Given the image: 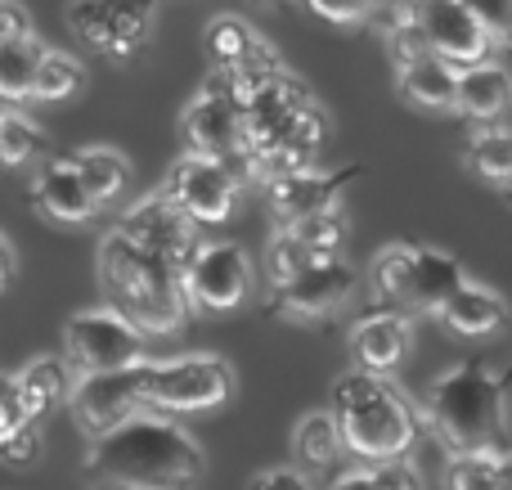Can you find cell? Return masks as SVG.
Masks as SVG:
<instances>
[{
    "label": "cell",
    "mask_w": 512,
    "mask_h": 490,
    "mask_svg": "<svg viewBox=\"0 0 512 490\" xmlns=\"http://www.w3.org/2000/svg\"><path fill=\"white\" fill-rule=\"evenodd\" d=\"M463 5L490 27V36H495L499 45L512 50V0H463Z\"/></svg>",
    "instance_id": "d590c367"
},
{
    "label": "cell",
    "mask_w": 512,
    "mask_h": 490,
    "mask_svg": "<svg viewBox=\"0 0 512 490\" xmlns=\"http://www.w3.org/2000/svg\"><path fill=\"white\" fill-rule=\"evenodd\" d=\"M41 423H18L14 432H5L0 437V464L5 468H32L36 459H41Z\"/></svg>",
    "instance_id": "836d02e7"
},
{
    "label": "cell",
    "mask_w": 512,
    "mask_h": 490,
    "mask_svg": "<svg viewBox=\"0 0 512 490\" xmlns=\"http://www.w3.org/2000/svg\"><path fill=\"white\" fill-rule=\"evenodd\" d=\"M45 50H50V45H41L36 36H23V41H0V95H5L9 104L32 99L36 68H41Z\"/></svg>",
    "instance_id": "83f0119b"
},
{
    "label": "cell",
    "mask_w": 512,
    "mask_h": 490,
    "mask_svg": "<svg viewBox=\"0 0 512 490\" xmlns=\"http://www.w3.org/2000/svg\"><path fill=\"white\" fill-rule=\"evenodd\" d=\"M369 473H373V486L378 490H423V477H418V468L409 464L405 455L378 459V464H369Z\"/></svg>",
    "instance_id": "e575fe53"
},
{
    "label": "cell",
    "mask_w": 512,
    "mask_h": 490,
    "mask_svg": "<svg viewBox=\"0 0 512 490\" xmlns=\"http://www.w3.org/2000/svg\"><path fill=\"white\" fill-rule=\"evenodd\" d=\"M18 423H32V414H27V405H23L18 378L14 374H0V437H5V432H14ZM36 423H41V419H36Z\"/></svg>",
    "instance_id": "8d00e7d4"
},
{
    "label": "cell",
    "mask_w": 512,
    "mask_h": 490,
    "mask_svg": "<svg viewBox=\"0 0 512 490\" xmlns=\"http://www.w3.org/2000/svg\"><path fill=\"white\" fill-rule=\"evenodd\" d=\"M14 270H18L14 248H9V239L0 234V293H9V284H14Z\"/></svg>",
    "instance_id": "60d3db41"
},
{
    "label": "cell",
    "mask_w": 512,
    "mask_h": 490,
    "mask_svg": "<svg viewBox=\"0 0 512 490\" xmlns=\"http://www.w3.org/2000/svg\"><path fill=\"white\" fill-rule=\"evenodd\" d=\"M450 490H504L512 477V450H468L450 459Z\"/></svg>",
    "instance_id": "4316f807"
},
{
    "label": "cell",
    "mask_w": 512,
    "mask_h": 490,
    "mask_svg": "<svg viewBox=\"0 0 512 490\" xmlns=\"http://www.w3.org/2000/svg\"><path fill=\"white\" fill-rule=\"evenodd\" d=\"M108 14H113V50L108 59L126 63L149 45V32H153V14H158L162 0H104Z\"/></svg>",
    "instance_id": "d4e9b609"
},
{
    "label": "cell",
    "mask_w": 512,
    "mask_h": 490,
    "mask_svg": "<svg viewBox=\"0 0 512 490\" xmlns=\"http://www.w3.org/2000/svg\"><path fill=\"white\" fill-rule=\"evenodd\" d=\"M149 333L131 324L117 306H95L77 311L63 324V356L77 374H104V369H126L144 360Z\"/></svg>",
    "instance_id": "8992f818"
},
{
    "label": "cell",
    "mask_w": 512,
    "mask_h": 490,
    "mask_svg": "<svg viewBox=\"0 0 512 490\" xmlns=\"http://www.w3.org/2000/svg\"><path fill=\"white\" fill-rule=\"evenodd\" d=\"M324 257H337V252L315 248V243L301 239L297 230L279 225V230L270 234V243H265V275H270V284H283V279L301 275L306 266H315V261H324Z\"/></svg>",
    "instance_id": "f1b7e54d"
},
{
    "label": "cell",
    "mask_w": 512,
    "mask_h": 490,
    "mask_svg": "<svg viewBox=\"0 0 512 490\" xmlns=\"http://www.w3.org/2000/svg\"><path fill=\"white\" fill-rule=\"evenodd\" d=\"M351 293H355V266L337 252V257H324L315 266H306L301 275L283 279V284H270V315L315 324L328 320L333 311H342L351 302Z\"/></svg>",
    "instance_id": "9c48e42d"
},
{
    "label": "cell",
    "mask_w": 512,
    "mask_h": 490,
    "mask_svg": "<svg viewBox=\"0 0 512 490\" xmlns=\"http://www.w3.org/2000/svg\"><path fill=\"white\" fill-rule=\"evenodd\" d=\"M50 153V135L23 113H5L0 122V167H32Z\"/></svg>",
    "instance_id": "f546056e"
},
{
    "label": "cell",
    "mask_w": 512,
    "mask_h": 490,
    "mask_svg": "<svg viewBox=\"0 0 512 490\" xmlns=\"http://www.w3.org/2000/svg\"><path fill=\"white\" fill-rule=\"evenodd\" d=\"M77 369L68 365V356H41L32 360V365L18 369V392H23V405L32 419H45V414L54 410V401H63V396L72 392V378Z\"/></svg>",
    "instance_id": "603a6c76"
},
{
    "label": "cell",
    "mask_w": 512,
    "mask_h": 490,
    "mask_svg": "<svg viewBox=\"0 0 512 490\" xmlns=\"http://www.w3.org/2000/svg\"><path fill=\"white\" fill-rule=\"evenodd\" d=\"M333 490H378V486H373V473H369V468H355V473H342V477H337Z\"/></svg>",
    "instance_id": "b9f144b4"
},
{
    "label": "cell",
    "mask_w": 512,
    "mask_h": 490,
    "mask_svg": "<svg viewBox=\"0 0 512 490\" xmlns=\"http://www.w3.org/2000/svg\"><path fill=\"white\" fill-rule=\"evenodd\" d=\"M185 302L203 315H225L252 293V261L239 243H198L194 257L180 266Z\"/></svg>",
    "instance_id": "ba28073f"
},
{
    "label": "cell",
    "mask_w": 512,
    "mask_h": 490,
    "mask_svg": "<svg viewBox=\"0 0 512 490\" xmlns=\"http://www.w3.org/2000/svg\"><path fill=\"white\" fill-rule=\"evenodd\" d=\"M23 36H32L27 5H18V0H0V41H23Z\"/></svg>",
    "instance_id": "ab89813d"
},
{
    "label": "cell",
    "mask_w": 512,
    "mask_h": 490,
    "mask_svg": "<svg viewBox=\"0 0 512 490\" xmlns=\"http://www.w3.org/2000/svg\"><path fill=\"white\" fill-rule=\"evenodd\" d=\"M203 450L171 414H135L86 455V477L104 490H194L203 482Z\"/></svg>",
    "instance_id": "6da1fadb"
},
{
    "label": "cell",
    "mask_w": 512,
    "mask_h": 490,
    "mask_svg": "<svg viewBox=\"0 0 512 490\" xmlns=\"http://www.w3.org/2000/svg\"><path fill=\"white\" fill-rule=\"evenodd\" d=\"M72 162H77L86 189L99 198V207L113 203L117 194H126V189H131V180H135L131 158H126L122 149H108V144H86V149L72 153Z\"/></svg>",
    "instance_id": "7402d4cb"
},
{
    "label": "cell",
    "mask_w": 512,
    "mask_h": 490,
    "mask_svg": "<svg viewBox=\"0 0 512 490\" xmlns=\"http://www.w3.org/2000/svg\"><path fill=\"white\" fill-rule=\"evenodd\" d=\"M504 374H508V378H512V365H508V369H504Z\"/></svg>",
    "instance_id": "7dc6e473"
},
{
    "label": "cell",
    "mask_w": 512,
    "mask_h": 490,
    "mask_svg": "<svg viewBox=\"0 0 512 490\" xmlns=\"http://www.w3.org/2000/svg\"><path fill=\"white\" fill-rule=\"evenodd\" d=\"M5 113H9V99H5V95H0V122H5Z\"/></svg>",
    "instance_id": "ee69618b"
},
{
    "label": "cell",
    "mask_w": 512,
    "mask_h": 490,
    "mask_svg": "<svg viewBox=\"0 0 512 490\" xmlns=\"http://www.w3.org/2000/svg\"><path fill=\"white\" fill-rule=\"evenodd\" d=\"M261 5H283V0H261Z\"/></svg>",
    "instance_id": "bcb514c9"
},
{
    "label": "cell",
    "mask_w": 512,
    "mask_h": 490,
    "mask_svg": "<svg viewBox=\"0 0 512 490\" xmlns=\"http://www.w3.org/2000/svg\"><path fill=\"white\" fill-rule=\"evenodd\" d=\"M337 423H342L346 450L369 464L378 459H400L414 450L418 441V414L396 387L387 383V374H369L355 365L351 374H342L328 392Z\"/></svg>",
    "instance_id": "277c9868"
},
{
    "label": "cell",
    "mask_w": 512,
    "mask_h": 490,
    "mask_svg": "<svg viewBox=\"0 0 512 490\" xmlns=\"http://www.w3.org/2000/svg\"><path fill=\"white\" fill-rule=\"evenodd\" d=\"M342 450H346V437H342V423H337L333 405L306 414V419L297 423V432H292V455H297V468H306V473L333 468V459L342 455Z\"/></svg>",
    "instance_id": "44dd1931"
},
{
    "label": "cell",
    "mask_w": 512,
    "mask_h": 490,
    "mask_svg": "<svg viewBox=\"0 0 512 490\" xmlns=\"http://www.w3.org/2000/svg\"><path fill=\"white\" fill-rule=\"evenodd\" d=\"M117 230H122L126 239H135L140 248L158 252V257L171 261L176 270L185 266V261L194 257V248L203 243V239H198V221L176 203V194H171L167 185H162L158 194L140 198V203H135L131 212L117 221Z\"/></svg>",
    "instance_id": "8fae6325"
},
{
    "label": "cell",
    "mask_w": 512,
    "mask_h": 490,
    "mask_svg": "<svg viewBox=\"0 0 512 490\" xmlns=\"http://www.w3.org/2000/svg\"><path fill=\"white\" fill-rule=\"evenodd\" d=\"M234 369L221 356H176L149 360V410L162 414H207L230 405Z\"/></svg>",
    "instance_id": "5b68a950"
},
{
    "label": "cell",
    "mask_w": 512,
    "mask_h": 490,
    "mask_svg": "<svg viewBox=\"0 0 512 490\" xmlns=\"http://www.w3.org/2000/svg\"><path fill=\"white\" fill-rule=\"evenodd\" d=\"M261 50H270V41L256 32L248 18L216 14L212 23H207V54L216 59V68H225V63H243V59H252V54H261Z\"/></svg>",
    "instance_id": "484cf974"
},
{
    "label": "cell",
    "mask_w": 512,
    "mask_h": 490,
    "mask_svg": "<svg viewBox=\"0 0 512 490\" xmlns=\"http://www.w3.org/2000/svg\"><path fill=\"white\" fill-rule=\"evenodd\" d=\"M360 176H364V167L351 162V167H337V171L306 167L283 180H270V185H265V203H270L274 225H292V221H306V216H319V212H328V207H337L342 194Z\"/></svg>",
    "instance_id": "5bb4252c"
},
{
    "label": "cell",
    "mask_w": 512,
    "mask_h": 490,
    "mask_svg": "<svg viewBox=\"0 0 512 490\" xmlns=\"http://www.w3.org/2000/svg\"><path fill=\"white\" fill-rule=\"evenodd\" d=\"M508 374H495L486 360H463L445 369L423 396V419L450 455L468 450H512L508 437Z\"/></svg>",
    "instance_id": "3957f363"
},
{
    "label": "cell",
    "mask_w": 512,
    "mask_h": 490,
    "mask_svg": "<svg viewBox=\"0 0 512 490\" xmlns=\"http://www.w3.org/2000/svg\"><path fill=\"white\" fill-rule=\"evenodd\" d=\"M167 189L176 194V203L185 207L198 225H225L234 216V207H239L243 176L221 158L185 153V158L171 167Z\"/></svg>",
    "instance_id": "30bf717a"
},
{
    "label": "cell",
    "mask_w": 512,
    "mask_h": 490,
    "mask_svg": "<svg viewBox=\"0 0 512 490\" xmlns=\"http://www.w3.org/2000/svg\"><path fill=\"white\" fill-rule=\"evenodd\" d=\"M95 266H99V288H104L108 306H117V311L131 324H140L149 338H171V333L185 329L194 306L185 302L180 270L171 266V261L140 248V243L126 239L122 230H108L104 239H99Z\"/></svg>",
    "instance_id": "7a4b0ae2"
},
{
    "label": "cell",
    "mask_w": 512,
    "mask_h": 490,
    "mask_svg": "<svg viewBox=\"0 0 512 490\" xmlns=\"http://www.w3.org/2000/svg\"><path fill=\"white\" fill-rule=\"evenodd\" d=\"M436 320H441L450 333H459V338H490V333L508 329L512 311H508V302L495 293V288L463 279V284L450 293V302L436 311Z\"/></svg>",
    "instance_id": "e0dca14e"
},
{
    "label": "cell",
    "mask_w": 512,
    "mask_h": 490,
    "mask_svg": "<svg viewBox=\"0 0 512 490\" xmlns=\"http://www.w3.org/2000/svg\"><path fill=\"white\" fill-rule=\"evenodd\" d=\"M248 490H310L306 468H261Z\"/></svg>",
    "instance_id": "f35d334b"
},
{
    "label": "cell",
    "mask_w": 512,
    "mask_h": 490,
    "mask_svg": "<svg viewBox=\"0 0 512 490\" xmlns=\"http://www.w3.org/2000/svg\"><path fill=\"white\" fill-rule=\"evenodd\" d=\"M468 167L490 185H504L512 176V131L504 126H481L468 140Z\"/></svg>",
    "instance_id": "1f68e13d"
},
{
    "label": "cell",
    "mask_w": 512,
    "mask_h": 490,
    "mask_svg": "<svg viewBox=\"0 0 512 490\" xmlns=\"http://www.w3.org/2000/svg\"><path fill=\"white\" fill-rule=\"evenodd\" d=\"M504 490H512V477H508V486H504Z\"/></svg>",
    "instance_id": "c3c4849f"
},
{
    "label": "cell",
    "mask_w": 512,
    "mask_h": 490,
    "mask_svg": "<svg viewBox=\"0 0 512 490\" xmlns=\"http://www.w3.org/2000/svg\"><path fill=\"white\" fill-rule=\"evenodd\" d=\"M180 131H185L189 153H207V158H221L248 180V131H243V108L234 99L203 90L194 104L180 117Z\"/></svg>",
    "instance_id": "4fadbf2b"
},
{
    "label": "cell",
    "mask_w": 512,
    "mask_h": 490,
    "mask_svg": "<svg viewBox=\"0 0 512 490\" xmlns=\"http://www.w3.org/2000/svg\"><path fill=\"white\" fill-rule=\"evenodd\" d=\"M68 27L90 45V50L108 59V50H113V14H108L104 0H72L68 5Z\"/></svg>",
    "instance_id": "d6a6232c"
},
{
    "label": "cell",
    "mask_w": 512,
    "mask_h": 490,
    "mask_svg": "<svg viewBox=\"0 0 512 490\" xmlns=\"http://www.w3.org/2000/svg\"><path fill=\"white\" fill-rule=\"evenodd\" d=\"M409 315L396 311V306L373 302L360 320L351 324V360L369 374H396L409 360Z\"/></svg>",
    "instance_id": "9a60e30c"
},
{
    "label": "cell",
    "mask_w": 512,
    "mask_h": 490,
    "mask_svg": "<svg viewBox=\"0 0 512 490\" xmlns=\"http://www.w3.org/2000/svg\"><path fill=\"white\" fill-rule=\"evenodd\" d=\"M68 410L90 441L108 437L126 419L149 410V360L126 369H104V374H77L68 392Z\"/></svg>",
    "instance_id": "52a82bcc"
},
{
    "label": "cell",
    "mask_w": 512,
    "mask_h": 490,
    "mask_svg": "<svg viewBox=\"0 0 512 490\" xmlns=\"http://www.w3.org/2000/svg\"><path fill=\"white\" fill-rule=\"evenodd\" d=\"M81 86H86V68H81L72 54H63V50H45L41 54L32 99H41V104H63V99H72Z\"/></svg>",
    "instance_id": "4dcf8cb0"
},
{
    "label": "cell",
    "mask_w": 512,
    "mask_h": 490,
    "mask_svg": "<svg viewBox=\"0 0 512 490\" xmlns=\"http://www.w3.org/2000/svg\"><path fill=\"white\" fill-rule=\"evenodd\" d=\"M32 207L54 225H86V221H95L99 198L86 189L77 162L72 158H50V162L36 167Z\"/></svg>",
    "instance_id": "2e32d148"
},
{
    "label": "cell",
    "mask_w": 512,
    "mask_h": 490,
    "mask_svg": "<svg viewBox=\"0 0 512 490\" xmlns=\"http://www.w3.org/2000/svg\"><path fill=\"white\" fill-rule=\"evenodd\" d=\"M306 5L328 23H360L373 14V0H306Z\"/></svg>",
    "instance_id": "74e56055"
},
{
    "label": "cell",
    "mask_w": 512,
    "mask_h": 490,
    "mask_svg": "<svg viewBox=\"0 0 512 490\" xmlns=\"http://www.w3.org/2000/svg\"><path fill=\"white\" fill-rule=\"evenodd\" d=\"M400 95L418 108H432V113H450L459 108V68L441 54H423L414 63H400L396 68Z\"/></svg>",
    "instance_id": "d6986e66"
},
{
    "label": "cell",
    "mask_w": 512,
    "mask_h": 490,
    "mask_svg": "<svg viewBox=\"0 0 512 490\" xmlns=\"http://www.w3.org/2000/svg\"><path fill=\"white\" fill-rule=\"evenodd\" d=\"M409 14L423 27V36L432 41V50L441 59H450L454 68H472V63H486L495 50V36L490 27L472 14L463 0H409Z\"/></svg>",
    "instance_id": "7c38bea8"
},
{
    "label": "cell",
    "mask_w": 512,
    "mask_h": 490,
    "mask_svg": "<svg viewBox=\"0 0 512 490\" xmlns=\"http://www.w3.org/2000/svg\"><path fill=\"white\" fill-rule=\"evenodd\" d=\"M378 5H396V0H373V9H378Z\"/></svg>",
    "instance_id": "f6af8a7d"
},
{
    "label": "cell",
    "mask_w": 512,
    "mask_h": 490,
    "mask_svg": "<svg viewBox=\"0 0 512 490\" xmlns=\"http://www.w3.org/2000/svg\"><path fill=\"white\" fill-rule=\"evenodd\" d=\"M512 104V77L499 63H472L459 68V113L472 122H495Z\"/></svg>",
    "instance_id": "ffe728a7"
},
{
    "label": "cell",
    "mask_w": 512,
    "mask_h": 490,
    "mask_svg": "<svg viewBox=\"0 0 512 490\" xmlns=\"http://www.w3.org/2000/svg\"><path fill=\"white\" fill-rule=\"evenodd\" d=\"M463 266L459 257H450V252L441 248H414V275H409V302L405 311L409 315H436L445 302H450V293L463 284Z\"/></svg>",
    "instance_id": "ac0fdd59"
},
{
    "label": "cell",
    "mask_w": 512,
    "mask_h": 490,
    "mask_svg": "<svg viewBox=\"0 0 512 490\" xmlns=\"http://www.w3.org/2000/svg\"><path fill=\"white\" fill-rule=\"evenodd\" d=\"M414 248H418V243H387V248L373 252L369 284H373V297H378L382 306H396V311H405V302H409V275H414Z\"/></svg>",
    "instance_id": "cb8c5ba5"
},
{
    "label": "cell",
    "mask_w": 512,
    "mask_h": 490,
    "mask_svg": "<svg viewBox=\"0 0 512 490\" xmlns=\"http://www.w3.org/2000/svg\"><path fill=\"white\" fill-rule=\"evenodd\" d=\"M499 194H504V198H508V203H512V176L504 180V185H499Z\"/></svg>",
    "instance_id": "7bdbcfd3"
}]
</instances>
